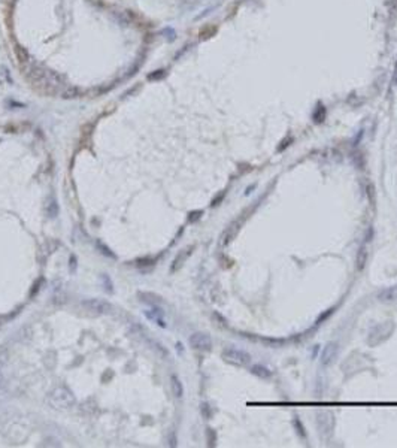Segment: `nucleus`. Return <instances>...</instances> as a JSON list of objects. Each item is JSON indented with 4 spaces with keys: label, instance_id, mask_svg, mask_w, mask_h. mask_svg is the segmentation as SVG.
Wrapping results in <instances>:
<instances>
[{
    "label": "nucleus",
    "instance_id": "1",
    "mask_svg": "<svg viewBox=\"0 0 397 448\" xmlns=\"http://www.w3.org/2000/svg\"><path fill=\"white\" fill-rule=\"evenodd\" d=\"M48 405L55 411H68L72 407H75L76 399L73 396V393L65 385H59L55 388H52L46 398Z\"/></svg>",
    "mask_w": 397,
    "mask_h": 448
},
{
    "label": "nucleus",
    "instance_id": "2",
    "mask_svg": "<svg viewBox=\"0 0 397 448\" xmlns=\"http://www.w3.org/2000/svg\"><path fill=\"white\" fill-rule=\"evenodd\" d=\"M81 306H82L87 312H90V314H93V315H106V314H110L112 309H114V306H112L110 302L97 298L85 299V300H82V302H81Z\"/></svg>",
    "mask_w": 397,
    "mask_h": 448
},
{
    "label": "nucleus",
    "instance_id": "3",
    "mask_svg": "<svg viewBox=\"0 0 397 448\" xmlns=\"http://www.w3.org/2000/svg\"><path fill=\"white\" fill-rule=\"evenodd\" d=\"M221 357L224 359V362L235 365V366H247L251 362V354L244 350H238V348H225L222 351Z\"/></svg>",
    "mask_w": 397,
    "mask_h": 448
},
{
    "label": "nucleus",
    "instance_id": "4",
    "mask_svg": "<svg viewBox=\"0 0 397 448\" xmlns=\"http://www.w3.org/2000/svg\"><path fill=\"white\" fill-rule=\"evenodd\" d=\"M190 345L194 350H199V351H209L212 348V339L208 333L196 332V333L190 336Z\"/></svg>",
    "mask_w": 397,
    "mask_h": 448
},
{
    "label": "nucleus",
    "instance_id": "5",
    "mask_svg": "<svg viewBox=\"0 0 397 448\" xmlns=\"http://www.w3.org/2000/svg\"><path fill=\"white\" fill-rule=\"evenodd\" d=\"M336 354H337V344H336V342H328V344L325 345L324 350H323V354H321V363L325 365V366H328V365L334 360Z\"/></svg>",
    "mask_w": 397,
    "mask_h": 448
},
{
    "label": "nucleus",
    "instance_id": "6",
    "mask_svg": "<svg viewBox=\"0 0 397 448\" xmlns=\"http://www.w3.org/2000/svg\"><path fill=\"white\" fill-rule=\"evenodd\" d=\"M193 250H194V247H193V245H191V247H187V248H184L180 254L175 257V260H174V263H172V267H171V272H177L181 266L184 264V261L187 260V259L191 256Z\"/></svg>",
    "mask_w": 397,
    "mask_h": 448
},
{
    "label": "nucleus",
    "instance_id": "7",
    "mask_svg": "<svg viewBox=\"0 0 397 448\" xmlns=\"http://www.w3.org/2000/svg\"><path fill=\"white\" fill-rule=\"evenodd\" d=\"M239 226H241V221H235V223L229 226V229H227V230L222 233V236H221V244H222V245H227V244L236 236V233H238V230H239Z\"/></svg>",
    "mask_w": 397,
    "mask_h": 448
},
{
    "label": "nucleus",
    "instance_id": "8",
    "mask_svg": "<svg viewBox=\"0 0 397 448\" xmlns=\"http://www.w3.org/2000/svg\"><path fill=\"white\" fill-rule=\"evenodd\" d=\"M148 345L149 348L160 357V359H169V351L166 350V347H163L158 341H154V339H148Z\"/></svg>",
    "mask_w": 397,
    "mask_h": 448
},
{
    "label": "nucleus",
    "instance_id": "9",
    "mask_svg": "<svg viewBox=\"0 0 397 448\" xmlns=\"http://www.w3.org/2000/svg\"><path fill=\"white\" fill-rule=\"evenodd\" d=\"M378 299L381 302H394L397 300V286H391V287H387L384 289L379 295H378Z\"/></svg>",
    "mask_w": 397,
    "mask_h": 448
},
{
    "label": "nucleus",
    "instance_id": "10",
    "mask_svg": "<svg viewBox=\"0 0 397 448\" xmlns=\"http://www.w3.org/2000/svg\"><path fill=\"white\" fill-rule=\"evenodd\" d=\"M171 388H172V393H174L175 398H178V399L182 398L184 387H182V382H181V379L178 378V375H175V373L171 375Z\"/></svg>",
    "mask_w": 397,
    "mask_h": 448
},
{
    "label": "nucleus",
    "instance_id": "11",
    "mask_svg": "<svg viewBox=\"0 0 397 448\" xmlns=\"http://www.w3.org/2000/svg\"><path fill=\"white\" fill-rule=\"evenodd\" d=\"M45 208H46V214H48L49 218H55L59 215V203H57V200H55L54 196H49L46 199Z\"/></svg>",
    "mask_w": 397,
    "mask_h": 448
},
{
    "label": "nucleus",
    "instance_id": "12",
    "mask_svg": "<svg viewBox=\"0 0 397 448\" xmlns=\"http://www.w3.org/2000/svg\"><path fill=\"white\" fill-rule=\"evenodd\" d=\"M139 298H141V302H144L146 305H151V306H157L161 303V298L154 295V293H149V292H142L139 293Z\"/></svg>",
    "mask_w": 397,
    "mask_h": 448
},
{
    "label": "nucleus",
    "instance_id": "13",
    "mask_svg": "<svg viewBox=\"0 0 397 448\" xmlns=\"http://www.w3.org/2000/svg\"><path fill=\"white\" fill-rule=\"evenodd\" d=\"M8 360H9V351L6 348H3L0 351V384H3V381H5V373H6V368H8Z\"/></svg>",
    "mask_w": 397,
    "mask_h": 448
},
{
    "label": "nucleus",
    "instance_id": "14",
    "mask_svg": "<svg viewBox=\"0 0 397 448\" xmlns=\"http://www.w3.org/2000/svg\"><path fill=\"white\" fill-rule=\"evenodd\" d=\"M217 32H218L217 26L208 24V26H205V27L200 29V32H199V39H200V40H208V39H211L212 36H215Z\"/></svg>",
    "mask_w": 397,
    "mask_h": 448
},
{
    "label": "nucleus",
    "instance_id": "15",
    "mask_svg": "<svg viewBox=\"0 0 397 448\" xmlns=\"http://www.w3.org/2000/svg\"><path fill=\"white\" fill-rule=\"evenodd\" d=\"M251 372L254 375H257V376H260V378H263V379H267V378L272 376V371L269 368L263 366V365H254L251 368Z\"/></svg>",
    "mask_w": 397,
    "mask_h": 448
},
{
    "label": "nucleus",
    "instance_id": "16",
    "mask_svg": "<svg viewBox=\"0 0 397 448\" xmlns=\"http://www.w3.org/2000/svg\"><path fill=\"white\" fill-rule=\"evenodd\" d=\"M15 54H17V57H18V62L20 63H23L24 66L29 63V60H30V55H29V52L24 49V48H21V46H15Z\"/></svg>",
    "mask_w": 397,
    "mask_h": 448
},
{
    "label": "nucleus",
    "instance_id": "17",
    "mask_svg": "<svg viewBox=\"0 0 397 448\" xmlns=\"http://www.w3.org/2000/svg\"><path fill=\"white\" fill-rule=\"evenodd\" d=\"M366 261H367V250L366 248H360L359 250V254H357V267H359V270L364 269Z\"/></svg>",
    "mask_w": 397,
    "mask_h": 448
},
{
    "label": "nucleus",
    "instance_id": "18",
    "mask_svg": "<svg viewBox=\"0 0 397 448\" xmlns=\"http://www.w3.org/2000/svg\"><path fill=\"white\" fill-rule=\"evenodd\" d=\"M312 118H314V121L315 123H323L325 120V108L321 105V103H318V108L314 111V115H312Z\"/></svg>",
    "mask_w": 397,
    "mask_h": 448
},
{
    "label": "nucleus",
    "instance_id": "19",
    "mask_svg": "<svg viewBox=\"0 0 397 448\" xmlns=\"http://www.w3.org/2000/svg\"><path fill=\"white\" fill-rule=\"evenodd\" d=\"M97 248L100 250V253H102L103 256H108V257H110V259H115V254H114V253L109 250L108 247H105L102 242H97Z\"/></svg>",
    "mask_w": 397,
    "mask_h": 448
},
{
    "label": "nucleus",
    "instance_id": "20",
    "mask_svg": "<svg viewBox=\"0 0 397 448\" xmlns=\"http://www.w3.org/2000/svg\"><path fill=\"white\" fill-rule=\"evenodd\" d=\"M76 267H78V260H76V256H71V259H69V269H71V272L75 273L76 272Z\"/></svg>",
    "mask_w": 397,
    "mask_h": 448
},
{
    "label": "nucleus",
    "instance_id": "21",
    "mask_svg": "<svg viewBox=\"0 0 397 448\" xmlns=\"http://www.w3.org/2000/svg\"><path fill=\"white\" fill-rule=\"evenodd\" d=\"M190 215H191V217H188V221H191V223H193V221H196L197 218H200L202 212H200V211H197V212H191Z\"/></svg>",
    "mask_w": 397,
    "mask_h": 448
},
{
    "label": "nucleus",
    "instance_id": "22",
    "mask_svg": "<svg viewBox=\"0 0 397 448\" xmlns=\"http://www.w3.org/2000/svg\"><path fill=\"white\" fill-rule=\"evenodd\" d=\"M163 75H164V71H157V74L149 75L148 78H149V79H157V78H161Z\"/></svg>",
    "mask_w": 397,
    "mask_h": 448
},
{
    "label": "nucleus",
    "instance_id": "23",
    "mask_svg": "<svg viewBox=\"0 0 397 448\" xmlns=\"http://www.w3.org/2000/svg\"><path fill=\"white\" fill-rule=\"evenodd\" d=\"M391 81H393L394 85H397V62H396V68H394V74H393V79H391Z\"/></svg>",
    "mask_w": 397,
    "mask_h": 448
}]
</instances>
